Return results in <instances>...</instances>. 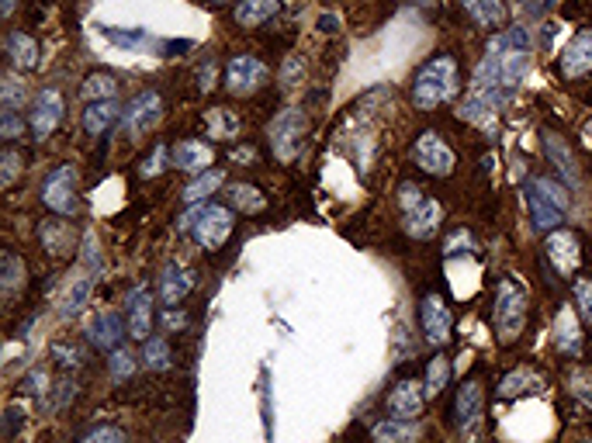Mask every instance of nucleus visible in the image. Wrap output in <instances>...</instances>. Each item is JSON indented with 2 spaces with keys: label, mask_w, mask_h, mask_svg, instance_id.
<instances>
[{
  "label": "nucleus",
  "mask_w": 592,
  "mask_h": 443,
  "mask_svg": "<svg viewBox=\"0 0 592 443\" xmlns=\"http://www.w3.org/2000/svg\"><path fill=\"white\" fill-rule=\"evenodd\" d=\"M177 229H180V233H191L194 243H198L201 250L215 253V250H222V243L232 236L236 215H232V208H222V204H191V208L180 215Z\"/></svg>",
  "instance_id": "1"
},
{
  "label": "nucleus",
  "mask_w": 592,
  "mask_h": 443,
  "mask_svg": "<svg viewBox=\"0 0 592 443\" xmlns=\"http://www.w3.org/2000/svg\"><path fill=\"white\" fill-rule=\"evenodd\" d=\"M454 87H457V59L440 52L426 66H419L412 80V104L419 111H433L454 94Z\"/></svg>",
  "instance_id": "2"
},
{
  "label": "nucleus",
  "mask_w": 592,
  "mask_h": 443,
  "mask_svg": "<svg viewBox=\"0 0 592 443\" xmlns=\"http://www.w3.org/2000/svg\"><path fill=\"white\" fill-rule=\"evenodd\" d=\"M526 208L537 233H554L568 211V190L551 177H530L526 180Z\"/></svg>",
  "instance_id": "3"
},
{
  "label": "nucleus",
  "mask_w": 592,
  "mask_h": 443,
  "mask_svg": "<svg viewBox=\"0 0 592 443\" xmlns=\"http://www.w3.org/2000/svg\"><path fill=\"white\" fill-rule=\"evenodd\" d=\"M526 326V291L513 281L502 277L495 288V336L499 343H513Z\"/></svg>",
  "instance_id": "4"
},
{
  "label": "nucleus",
  "mask_w": 592,
  "mask_h": 443,
  "mask_svg": "<svg viewBox=\"0 0 592 443\" xmlns=\"http://www.w3.org/2000/svg\"><path fill=\"white\" fill-rule=\"evenodd\" d=\"M305 111L302 108H284L277 111V118L270 121L267 128V139H270V149L280 163H291L302 149V135H305Z\"/></svg>",
  "instance_id": "5"
},
{
  "label": "nucleus",
  "mask_w": 592,
  "mask_h": 443,
  "mask_svg": "<svg viewBox=\"0 0 592 443\" xmlns=\"http://www.w3.org/2000/svg\"><path fill=\"white\" fill-rule=\"evenodd\" d=\"M77 180H80L77 166H70V163L56 166L42 184V204L56 215H73L77 211Z\"/></svg>",
  "instance_id": "6"
},
{
  "label": "nucleus",
  "mask_w": 592,
  "mask_h": 443,
  "mask_svg": "<svg viewBox=\"0 0 592 443\" xmlns=\"http://www.w3.org/2000/svg\"><path fill=\"white\" fill-rule=\"evenodd\" d=\"M412 159H416V166H419V170H426V173H433V177H450V173H454V166H457L454 149H450L437 132H423V135L416 139V146H412Z\"/></svg>",
  "instance_id": "7"
},
{
  "label": "nucleus",
  "mask_w": 592,
  "mask_h": 443,
  "mask_svg": "<svg viewBox=\"0 0 592 443\" xmlns=\"http://www.w3.org/2000/svg\"><path fill=\"white\" fill-rule=\"evenodd\" d=\"M63 111H66V104H63V94L56 90V87H42L35 97H32V111H28V125H32V135L42 142V139H49L56 128H59V121H63Z\"/></svg>",
  "instance_id": "8"
},
{
  "label": "nucleus",
  "mask_w": 592,
  "mask_h": 443,
  "mask_svg": "<svg viewBox=\"0 0 592 443\" xmlns=\"http://www.w3.org/2000/svg\"><path fill=\"white\" fill-rule=\"evenodd\" d=\"M160 118H163V97H160L156 90H142V94H135V97L128 101V108L122 111L125 135H132V139L146 135L153 125H160Z\"/></svg>",
  "instance_id": "9"
},
{
  "label": "nucleus",
  "mask_w": 592,
  "mask_h": 443,
  "mask_svg": "<svg viewBox=\"0 0 592 443\" xmlns=\"http://www.w3.org/2000/svg\"><path fill=\"white\" fill-rule=\"evenodd\" d=\"M267 83V66L256 56H232L225 63V90L236 97H246Z\"/></svg>",
  "instance_id": "10"
},
{
  "label": "nucleus",
  "mask_w": 592,
  "mask_h": 443,
  "mask_svg": "<svg viewBox=\"0 0 592 443\" xmlns=\"http://www.w3.org/2000/svg\"><path fill=\"white\" fill-rule=\"evenodd\" d=\"M419 322H423V333H426V343L430 346H443L450 339V308L440 295H426L423 305H419Z\"/></svg>",
  "instance_id": "11"
},
{
  "label": "nucleus",
  "mask_w": 592,
  "mask_h": 443,
  "mask_svg": "<svg viewBox=\"0 0 592 443\" xmlns=\"http://www.w3.org/2000/svg\"><path fill=\"white\" fill-rule=\"evenodd\" d=\"M440 222H443V208L433 197H423L419 204H412L409 211H402V229L412 239H433L437 229H440Z\"/></svg>",
  "instance_id": "12"
},
{
  "label": "nucleus",
  "mask_w": 592,
  "mask_h": 443,
  "mask_svg": "<svg viewBox=\"0 0 592 443\" xmlns=\"http://www.w3.org/2000/svg\"><path fill=\"white\" fill-rule=\"evenodd\" d=\"M547 260L554 264V270L561 274V277H571L575 270H578V264H582V250H578V239H575V233H568V229H554L551 236H547Z\"/></svg>",
  "instance_id": "13"
},
{
  "label": "nucleus",
  "mask_w": 592,
  "mask_h": 443,
  "mask_svg": "<svg viewBox=\"0 0 592 443\" xmlns=\"http://www.w3.org/2000/svg\"><path fill=\"white\" fill-rule=\"evenodd\" d=\"M122 336H128V322H125L118 312H111V308L97 312V315L87 322V339H90V346H97V350H108V353L118 350Z\"/></svg>",
  "instance_id": "14"
},
{
  "label": "nucleus",
  "mask_w": 592,
  "mask_h": 443,
  "mask_svg": "<svg viewBox=\"0 0 592 443\" xmlns=\"http://www.w3.org/2000/svg\"><path fill=\"white\" fill-rule=\"evenodd\" d=\"M544 152H547V159L554 163L557 177L568 184V190H578V187H582V173H578L575 152H571V149L564 146V139H561L557 132H551V128H544Z\"/></svg>",
  "instance_id": "15"
},
{
  "label": "nucleus",
  "mask_w": 592,
  "mask_h": 443,
  "mask_svg": "<svg viewBox=\"0 0 592 443\" xmlns=\"http://www.w3.org/2000/svg\"><path fill=\"white\" fill-rule=\"evenodd\" d=\"M125 315H128V336L132 339H149L153 329V295L146 284L132 288L125 295Z\"/></svg>",
  "instance_id": "16"
},
{
  "label": "nucleus",
  "mask_w": 592,
  "mask_h": 443,
  "mask_svg": "<svg viewBox=\"0 0 592 443\" xmlns=\"http://www.w3.org/2000/svg\"><path fill=\"white\" fill-rule=\"evenodd\" d=\"M194 284H198V274H194V270H187V267H180V264H166L163 274H160V298H163V305H166V308L180 305V302L194 291Z\"/></svg>",
  "instance_id": "17"
},
{
  "label": "nucleus",
  "mask_w": 592,
  "mask_h": 443,
  "mask_svg": "<svg viewBox=\"0 0 592 443\" xmlns=\"http://www.w3.org/2000/svg\"><path fill=\"white\" fill-rule=\"evenodd\" d=\"M423 402H426V388H423L419 381L405 377V381H399V384L392 388V395H388V412H392L395 419H416V415L423 412Z\"/></svg>",
  "instance_id": "18"
},
{
  "label": "nucleus",
  "mask_w": 592,
  "mask_h": 443,
  "mask_svg": "<svg viewBox=\"0 0 592 443\" xmlns=\"http://www.w3.org/2000/svg\"><path fill=\"white\" fill-rule=\"evenodd\" d=\"M589 70H592V32L585 28V32H578L564 46V52H561V73L568 80H575V77H585Z\"/></svg>",
  "instance_id": "19"
},
{
  "label": "nucleus",
  "mask_w": 592,
  "mask_h": 443,
  "mask_svg": "<svg viewBox=\"0 0 592 443\" xmlns=\"http://www.w3.org/2000/svg\"><path fill=\"white\" fill-rule=\"evenodd\" d=\"M454 412H457V426L468 433V429H475L478 422H481V412H485V395H481V384L478 381H464L461 388H457V405H454Z\"/></svg>",
  "instance_id": "20"
},
{
  "label": "nucleus",
  "mask_w": 592,
  "mask_h": 443,
  "mask_svg": "<svg viewBox=\"0 0 592 443\" xmlns=\"http://www.w3.org/2000/svg\"><path fill=\"white\" fill-rule=\"evenodd\" d=\"M170 159H173L177 170L198 177V173H204V170L211 166V146H204L201 139H180V142L173 146Z\"/></svg>",
  "instance_id": "21"
},
{
  "label": "nucleus",
  "mask_w": 592,
  "mask_h": 443,
  "mask_svg": "<svg viewBox=\"0 0 592 443\" xmlns=\"http://www.w3.org/2000/svg\"><path fill=\"white\" fill-rule=\"evenodd\" d=\"M4 52H8V59H11L15 70H35V66H39V42H35L28 32H18V28L8 32Z\"/></svg>",
  "instance_id": "22"
},
{
  "label": "nucleus",
  "mask_w": 592,
  "mask_h": 443,
  "mask_svg": "<svg viewBox=\"0 0 592 443\" xmlns=\"http://www.w3.org/2000/svg\"><path fill=\"white\" fill-rule=\"evenodd\" d=\"M371 436H374V443H416L423 436V429H419L416 419H395L392 415V419L374 422Z\"/></svg>",
  "instance_id": "23"
},
{
  "label": "nucleus",
  "mask_w": 592,
  "mask_h": 443,
  "mask_svg": "<svg viewBox=\"0 0 592 443\" xmlns=\"http://www.w3.org/2000/svg\"><path fill=\"white\" fill-rule=\"evenodd\" d=\"M461 11L485 32H495L506 21V4L502 0H461Z\"/></svg>",
  "instance_id": "24"
},
{
  "label": "nucleus",
  "mask_w": 592,
  "mask_h": 443,
  "mask_svg": "<svg viewBox=\"0 0 592 443\" xmlns=\"http://www.w3.org/2000/svg\"><path fill=\"white\" fill-rule=\"evenodd\" d=\"M90 288H94V274H90V270H80V274L73 277V284L66 288V295L59 298V319L80 315L84 305H87V298H90Z\"/></svg>",
  "instance_id": "25"
},
{
  "label": "nucleus",
  "mask_w": 592,
  "mask_h": 443,
  "mask_svg": "<svg viewBox=\"0 0 592 443\" xmlns=\"http://www.w3.org/2000/svg\"><path fill=\"white\" fill-rule=\"evenodd\" d=\"M118 115H122V108L115 104V97L111 101H94V104L84 108V132L97 139L118 121Z\"/></svg>",
  "instance_id": "26"
},
{
  "label": "nucleus",
  "mask_w": 592,
  "mask_h": 443,
  "mask_svg": "<svg viewBox=\"0 0 592 443\" xmlns=\"http://www.w3.org/2000/svg\"><path fill=\"white\" fill-rule=\"evenodd\" d=\"M280 8V0H239V8H236V21L242 28H256L263 25L267 18H274Z\"/></svg>",
  "instance_id": "27"
},
{
  "label": "nucleus",
  "mask_w": 592,
  "mask_h": 443,
  "mask_svg": "<svg viewBox=\"0 0 592 443\" xmlns=\"http://www.w3.org/2000/svg\"><path fill=\"white\" fill-rule=\"evenodd\" d=\"M554 343H557V350H561V353H568V357L582 353V333H578V322H575L571 308H564V312L557 315V326H554Z\"/></svg>",
  "instance_id": "28"
},
{
  "label": "nucleus",
  "mask_w": 592,
  "mask_h": 443,
  "mask_svg": "<svg viewBox=\"0 0 592 443\" xmlns=\"http://www.w3.org/2000/svg\"><path fill=\"white\" fill-rule=\"evenodd\" d=\"M0 104H4V111L28 108V83L18 77V70L4 73V80H0Z\"/></svg>",
  "instance_id": "29"
},
{
  "label": "nucleus",
  "mask_w": 592,
  "mask_h": 443,
  "mask_svg": "<svg viewBox=\"0 0 592 443\" xmlns=\"http://www.w3.org/2000/svg\"><path fill=\"white\" fill-rule=\"evenodd\" d=\"M39 236H42V246H46L49 253H56V257H63L66 250H73V239H77L66 222H46Z\"/></svg>",
  "instance_id": "30"
},
{
  "label": "nucleus",
  "mask_w": 592,
  "mask_h": 443,
  "mask_svg": "<svg viewBox=\"0 0 592 443\" xmlns=\"http://www.w3.org/2000/svg\"><path fill=\"white\" fill-rule=\"evenodd\" d=\"M118 90V80L111 73H90L84 83H80V101L94 104V101H111Z\"/></svg>",
  "instance_id": "31"
},
{
  "label": "nucleus",
  "mask_w": 592,
  "mask_h": 443,
  "mask_svg": "<svg viewBox=\"0 0 592 443\" xmlns=\"http://www.w3.org/2000/svg\"><path fill=\"white\" fill-rule=\"evenodd\" d=\"M222 180H225V173H222V170H204V173H198V177L184 187V201H187V204H201L211 190H218V187H222Z\"/></svg>",
  "instance_id": "32"
},
{
  "label": "nucleus",
  "mask_w": 592,
  "mask_h": 443,
  "mask_svg": "<svg viewBox=\"0 0 592 443\" xmlns=\"http://www.w3.org/2000/svg\"><path fill=\"white\" fill-rule=\"evenodd\" d=\"M488 52H530V28H506L488 42Z\"/></svg>",
  "instance_id": "33"
},
{
  "label": "nucleus",
  "mask_w": 592,
  "mask_h": 443,
  "mask_svg": "<svg viewBox=\"0 0 592 443\" xmlns=\"http://www.w3.org/2000/svg\"><path fill=\"white\" fill-rule=\"evenodd\" d=\"M139 371V357L128 350V346H118V350H111V360H108V374H111V381L115 384H122V381H128L132 374Z\"/></svg>",
  "instance_id": "34"
},
{
  "label": "nucleus",
  "mask_w": 592,
  "mask_h": 443,
  "mask_svg": "<svg viewBox=\"0 0 592 443\" xmlns=\"http://www.w3.org/2000/svg\"><path fill=\"white\" fill-rule=\"evenodd\" d=\"M204 125H208V135L211 139H232L239 132V118L232 111H225V108H211L208 118H204Z\"/></svg>",
  "instance_id": "35"
},
{
  "label": "nucleus",
  "mask_w": 592,
  "mask_h": 443,
  "mask_svg": "<svg viewBox=\"0 0 592 443\" xmlns=\"http://www.w3.org/2000/svg\"><path fill=\"white\" fill-rule=\"evenodd\" d=\"M447 381H450V360L440 353V357H433V360H430V367H426V381H423L426 398H437V395L447 388Z\"/></svg>",
  "instance_id": "36"
},
{
  "label": "nucleus",
  "mask_w": 592,
  "mask_h": 443,
  "mask_svg": "<svg viewBox=\"0 0 592 443\" xmlns=\"http://www.w3.org/2000/svg\"><path fill=\"white\" fill-rule=\"evenodd\" d=\"M229 201H232L236 208H242V211H253V215L267 208L260 187H253V184H232V187H229Z\"/></svg>",
  "instance_id": "37"
},
{
  "label": "nucleus",
  "mask_w": 592,
  "mask_h": 443,
  "mask_svg": "<svg viewBox=\"0 0 592 443\" xmlns=\"http://www.w3.org/2000/svg\"><path fill=\"white\" fill-rule=\"evenodd\" d=\"M142 360H146L149 371H166L170 367V346H166V339L163 336H149L146 346H142Z\"/></svg>",
  "instance_id": "38"
},
{
  "label": "nucleus",
  "mask_w": 592,
  "mask_h": 443,
  "mask_svg": "<svg viewBox=\"0 0 592 443\" xmlns=\"http://www.w3.org/2000/svg\"><path fill=\"white\" fill-rule=\"evenodd\" d=\"M21 284H25V264H21V257L8 253L4 257V295H15Z\"/></svg>",
  "instance_id": "39"
},
{
  "label": "nucleus",
  "mask_w": 592,
  "mask_h": 443,
  "mask_svg": "<svg viewBox=\"0 0 592 443\" xmlns=\"http://www.w3.org/2000/svg\"><path fill=\"white\" fill-rule=\"evenodd\" d=\"M0 187H11L15 180H18V173H21V152L18 149H4V156H0Z\"/></svg>",
  "instance_id": "40"
},
{
  "label": "nucleus",
  "mask_w": 592,
  "mask_h": 443,
  "mask_svg": "<svg viewBox=\"0 0 592 443\" xmlns=\"http://www.w3.org/2000/svg\"><path fill=\"white\" fill-rule=\"evenodd\" d=\"M163 166H166V146L160 142V146L149 152V159L139 163V177H142V180H153L156 173H163Z\"/></svg>",
  "instance_id": "41"
},
{
  "label": "nucleus",
  "mask_w": 592,
  "mask_h": 443,
  "mask_svg": "<svg viewBox=\"0 0 592 443\" xmlns=\"http://www.w3.org/2000/svg\"><path fill=\"white\" fill-rule=\"evenodd\" d=\"M526 384H530V374H526V371H513V374H506V377H502L499 395H502V398H516V395H523V391H526Z\"/></svg>",
  "instance_id": "42"
},
{
  "label": "nucleus",
  "mask_w": 592,
  "mask_h": 443,
  "mask_svg": "<svg viewBox=\"0 0 592 443\" xmlns=\"http://www.w3.org/2000/svg\"><path fill=\"white\" fill-rule=\"evenodd\" d=\"M25 128H28V121H21V115H18V111H4V115H0V139L15 142Z\"/></svg>",
  "instance_id": "43"
},
{
  "label": "nucleus",
  "mask_w": 592,
  "mask_h": 443,
  "mask_svg": "<svg viewBox=\"0 0 592 443\" xmlns=\"http://www.w3.org/2000/svg\"><path fill=\"white\" fill-rule=\"evenodd\" d=\"M104 39L115 46H139V42H146V32L142 28H104Z\"/></svg>",
  "instance_id": "44"
},
{
  "label": "nucleus",
  "mask_w": 592,
  "mask_h": 443,
  "mask_svg": "<svg viewBox=\"0 0 592 443\" xmlns=\"http://www.w3.org/2000/svg\"><path fill=\"white\" fill-rule=\"evenodd\" d=\"M52 360L63 364V367H80L84 364V350L70 346V343H52Z\"/></svg>",
  "instance_id": "45"
},
{
  "label": "nucleus",
  "mask_w": 592,
  "mask_h": 443,
  "mask_svg": "<svg viewBox=\"0 0 592 443\" xmlns=\"http://www.w3.org/2000/svg\"><path fill=\"white\" fill-rule=\"evenodd\" d=\"M73 395H77V384L66 377V381H59V384H56V391L46 398V408H49V412H59V408H66V402H70Z\"/></svg>",
  "instance_id": "46"
},
{
  "label": "nucleus",
  "mask_w": 592,
  "mask_h": 443,
  "mask_svg": "<svg viewBox=\"0 0 592 443\" xmlns=\"http://www.w3.org/2000/svg\"><path fill=\"white\" fill-rule=\"evenodd\" d=\"M575 302H578V315L592 326V281H575Z\"/></svg>",
  "instance_id": "47"
},
{
  "label": "nucleus",
  "mask_w": 592,
  "mask_h": 443,
  "mask_svg": "<svg viewBox=\"0 0 592 443\" xmlns=\"http://www.w3.org/2000/svg\"><path fill=\"white\" fill-rule=\"evenodd\" d=\"M46 388H49V371H46V367H35V371L25 374V381H21V391H25V395H46Z\"/></svg>",
  "instance_id": "48"
},
{
  "label": "nucleus",
  "mask_w": 592,
  "mask_h": 443,
  "mask_svg": "<svg viewBox=\"0 0 592 443\" xmlns=\"http://www.w3.org/2000/svg\"><path fill=\"white\" fill-rule=\"evenodd\" d=\"M80 443H125V433H122L118 426H97V429H90Z\"/></svg>",
  "instance_id": "49"
},
{
  "label": "nucleus",
  "mask_w": 592,
  "mask_h": 443,
  "mask_svg": "<svg viewBox=\"0 0 592 443\" xmlns=\"http://www.w3.org/2000/svg\"><path fill=\"white\" fill-rule=\"evenodd\" d=\"M160 322H163V329H184V326H187V315L177 312V308H163Z\"/></svg>",
  "instance_id": "50"
},
{
  "label": "nucleus",
  "mask_w": 592,
  "mask_h": 443,
  "mask_svg": "<svg viewBox=\"0 0 592 443\" xmlns=\"http://www.w3.org/2000/svg\"><path fill=\"white\" fill-rule=\"evenodd\" d=\"M571 388H575V395H582L585 405H592V391H589V384H585V374H582V377L575 374V377H571Z\"/></svg>",
  "instance_id": "51"
},
{
  "label": "nucleus",
  "mask_w": 592,
  "mask_h": 443,
  "mask_svg": "<svg viewBox=\"0 0 592 443\" xmlns=\"http://www.w3.org/2000/svg\"><path fill=\"white\" fill-rule=\"evenodd\" d=\"M298 70H302V66H298V59H287V63H284V80H287V83H294Z\"/></svg>",
  "instance_id": "52"
},
{
  "label": "nucleus",
  "mask_w": 592,
  "mask_h": 443,
  "mask_svg": "<svg viewBox=\"0 0 592 443\" xmlns=\"http://www.w3.org/2000/svg\"><path fill=\"white\" fill-rule=\"evenodd\" d=\"M211 80H215V66H204V70H201V90H211V87H215Z\"/></svg>",
  "instance_id": "53"
},
{
  "label": "nucleus",
  "mask_w": 592,
  "mask_h": 443,
  "mask_svg": "<svg viewBox=\"0 0 592 443\" xmlns=\"http://www.w3.org/2000/svg\"><path fill=\"white\" fill-rule=\"evenodd\" d=\"M319 28H323V32H336V18L323 14V18H319Z\"/></svg>",
  "instance_id": "54"
},
{
  "label": "nucleus",
  "mask_w": 592,
  "mask_h": 443,
  "mask_svg": "<svg viewBox=\"0 0 592 443\" xmlns=\"http://www.w3.org/2000/svg\"><path fill=\"white\" fill-rule=\"evenodd\" d=\"M15 14V0H4V18H11Z\"/></svg>",
  "instance_id": "55"
},
{
  "label": "nucleus",
  "mask_w": 592,
  "mask_h": 443,
  "mask_svg": "<svg viewBox=\"0 0 592 443\" xmlns=\"http://www.w3.org/2000/svg\"><path fill=\"white\" fill-rule=\"evenodd\" d=\"M218 4H229V0H218Z\"/></svg>",
  "instance_id": "56"
}]
</instances>
